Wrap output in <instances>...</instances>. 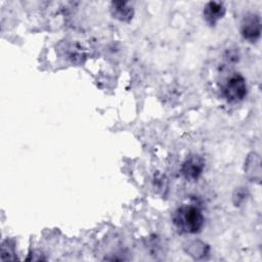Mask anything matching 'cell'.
Returning <instances> with one entry per match:
<instances>
[{
	"label": "cell",
	"instance_id": "cell-10",
	"mask_svg": "<svg viewBox=\"0 0 262 262\" xmlns=\"http://www.w3.org/2000/svg\"><path fill=\"white\" fill-rule=\"evenodd\" d=\"M247 198V190L243 189V188H238L235 190V192L233 193V203L235 206H238L239 204H242Z\"/></svg>",
	"mask_w": 262,
	"mask_h": 262
},
{
	"label": "cell",
	"instance_id": "cell-7",
	"mask_svg": "<svg viewBox=\"0 0 262 262\" xmlns=\"http://www.w3.org/2000/svg\"><path fill=\"white\" fill-rule=\"evenodd\" d=\"M245 172L251 180L260 181L261 166H260V157L257 154L252 152L248 156L245 163Z\"/></svg>",
	"mask_w": 262,
	"mask_h": 262
},
{
	"label": "cell",
	"instance_id": "cell-5",
	"mask_svg": "<svg viewBox=\"0 0 262 262\" xmlns=\"http://www.w3.org/2000/svg\"><path fill=\"white\" fill-rule=\"evenodd\" d=\"M226 8L222 2L210 1L206 3L203 10L205 21L210 26H215L225 14Z\"/></svg>",
	"mask_w": 262,
	"mask_h": 262
},
{
	"label": "cell",
	"instance_id": "cell-8",
	"mask_svg": "<svg viewBox=\"0 0 262 262\" xmlns=\"http://www.w3.org/2000/svg\"><path fill=\"white\" fill-rule=\"evenodd\" d=\"M185 251L193 259H202L208 255L209 246L201 241H193L186 246Z\"/></svg>",
	"mask_w": 262,
	"mask_h": 262
},
{
	"label": "cell",
	"instance_id": "cell-2",
	"mask_svg": "<svg viewBox=\"0 0 262 262\" xmlns=\"http://www.w3.org/2000/svg\"><path fill=\"white\" fill-rule=\"evenodd\" d=\"M247 84L245 78L239 74H233L230 76L223 85V96L229 102L241 101L247 95Z\"/></svg>",
	"mask_w": 262,
	"mask_h": 262
},
{
	"label": "cell",
	"instance_id": "cell-3",
	"mask_svg": "<svg viewBox=\"0 0 262 262\" xmlns=\"http://www.w3.org/2000/svg\"><path fill=\"white\" fill-rule=\"evenodd\" d=\"M241 34L249 42H256L261 35V18L257 13H248L242 20Z\"/></svg>",
	"mask_w": 262,
	"mask_h": 262
},
{
	"label": "cell",
	"instance_id": "cell-1",
	"mask_svg": "<svg viewBox=\"0 0 262 262\" xmlns=\"http://www.w3.org/2000/svg\"><path fill=\"white\" fill-rule=\"evenodd\" d=\"M172 220L176 228L183 233H199L205 223L202 211L192 205H183L175 210Z\"/></svg>",
	"mask_w": 262,
	"mask_h": 262
},
{
	"label": "cell",
	"instance_id": "cell-6",
	"mask_svg": "<svg viewBox=\"0 0 262 262\" xmlns=\"http://www.w3.org/2000/svg\"><path fill=\"white\" fill-rule=\"evenodd\" d=\"M110 10L114 18L124 23L130 21L134 15L133 7L128 2L124 1H113Z\"/></svg>",
	"mask_w": 262,
	"mask_h": 262
},
{
	"label": "cell",
	"instance_id": "cell-9",
	"mask_svg": "<svg viewBox=\"0 0 262 262\" xmlns=\"http://www.w3.org/2000/svg\"><path fill=\"white\" fill-rule=\"evenodd\" d=\"M1 259L2 260H14V259H16V257L14 256V246L8 239L5 241L2 244Z\"/></svg>",
	"mask_w": 262,
	"mask_h": 262
},
{
	"label": "cell",
	"instance_id": "cell-4",
	"mask_svg": "<svg viewBox=\"0 0 262 262\" xmlns=\"http://www.w3.org/2000/svg\"><path fill=\"white\" fill-rule=\"evenodd\" d=\"M205 162L202 157L198 155H191L186 158L182 163L181 173L183 177L188 181H195L200 178L204 171Z\"/></svg>",
	"mask_w": 262,
	"mask_h": 262
}]
</instances>
